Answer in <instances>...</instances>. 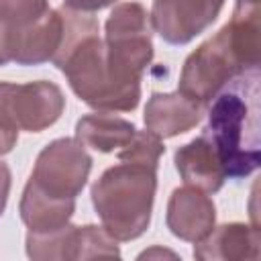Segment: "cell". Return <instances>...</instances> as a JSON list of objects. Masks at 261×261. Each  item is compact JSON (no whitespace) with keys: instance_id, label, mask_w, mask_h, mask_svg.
<instances>
[{"instance_id":"6da1fadb","label":"cell","mask_w":261,"mask_h":261,"mask_svg":"<svg viewBox=\"0 0 261 261\" xmlns=\"http://www.w3.org/2000/svg\"><path fill=\"white\" fill-rule=\"evenodd\" d=\"M63 35L53 65L61 69L73 94L94 110L128 112L141 100V84H124L112 75L98 20L80 10L59 8Z\"/></svg>"},{"instance_id":"7a4b0ae2","label":"cell","mask_w":261,"mask_h":261,"mask_svg":"<svg viewBox=\"0 0 261 261\" xmlns=\"http://www.w3.org/2000/svg\"><path fill=\"white\" fill-rule=\"evenodd\" d=\"M202 133L216 147L226 177L241 179L259 167V67L234 75L210 100Z\"/></svg>"},{"instance_id":"3957f363","label":"cell","mask_w":261,"mask_h":261,"mask_svg":"<svg viewBox=\"0 0 261 261\" xmlns=\"http://www.w3.org/2000/svg\"><path fill=\"white\" fill-rule=\"evenodd\" d=\"M157 169L122 161L108 167L92 186V204L106 232L116 241L141 237L153 212Z\"/></svg>"},{"instance_id":"277c9868","label":"cell","mask_w":261,"mask_h":261,"mask_svg":"<svg viewBox=\"0 0 261 261\" xmlns=\"http://www.w3.org/2000/svg\"><path fill=\"white\" fill-rule=\"evenodd\" d=\"M104 49L114 77L124 84H141V75L153 59V24L143 4L114 6L106 20Z\"/></svg>"},{"instance_id":"5b68a950","label":"cell","mask_w":261,"mask_h":261,"mask_svg":"<svg viewBox=\"0 0 261 261\" xmlns=\"http://www.w3.org/2000/svg\"><path fill=\"white\" fill-rule=\"evenodd\" d=\"M245 69H251V65L245 61L239 45L234 43L228 24H224L214 37L188 55L177 90L206 106L234 75Z\"/></svg>"},{"instance_id":"8992f818","label":"cell","mask_w":261,"mask_h":261,"mask_svg":"<svg viewBox=\"0 0 261 261\" xmlns=\"http://www.w3.org/2000/svg\"><path fill=\"white\" fill-rule=\"evenodd\" d=\"M92 169V157L77 139H55L37 157L29 181L43 194L75 200Z\"/></svg>"},{"instance_id":"52a82bcc","label":"cell","mask_w":261,"mask_h":261,"mask_svg":"<svg viewBox=\"0 0 261 261\" xmlns=\"http://www.w3.org/2000/svg\"><path fill=\"white\" fill-rule=\"evenodd\" d=\"M0 96L16 126L29 133H41L55 124L65 108V96L53 82L10 84L0 82Z\"/></svg>"},{"instance_id":"ba28073f","label":"cell","mask_w":261,"mask_h":261,"mask_svg":"<svg viewBox=\"0 0 261 261\" xmlns=\"http://www.w3.org/2000/svg\"><path fill=\"white\" fill-rule=\"evenodd\" d=\"M224 0H153L151 24L163 41L186 45L220 14Z\"/></svg>"},{"instance_id":"9c48e42d","label":"cell","mask_w":261,"mask_h":261,"mask_svg":"<svg viewBox=\"0 0 261 261\" xmlns=\"http://www.w3.org/2000/svg\"><path fill=\"white\" fill-rule=\"evenodd\" d=\"M63 18L61 10H47L41 18L24 27H8L10 61L18 65H39L51 61L61 45Z\"/></svg>"},{"instance_id":"30bf717a","label":"cell","mask_w":261,"mask_h":261,"mask_svg":"<svg viewBox=\"0 0 261 261\" xmlns=\"http://www.w3.org/2000/svg\"><path fill=\"white\" fill-rule=\"evenodd\" d=\"M167 228L181 241L198 243L204 239L216 220L212 200L198 188H175L167 202Z\"/></svg>"},{"instance_id":"8fae6325","label":"cell","mask_w":261,"mask_h":261,"mask_svg":"<svg viewBox=\"0 0 261 261\" xmlns=\"http://www.w3.org/2000/svg\"><path fill=\"white\" fill-rule=\"evenodd\" d=\"M145 126L159 139H171L194 128L202 118V104L177 92H155L145 106Z\"/></svg>"},{"instance_id":"7c38bea8","label":"cell","mask_w":261,"mask_h":261,"mask_svg":"<svg viewBox=\"0 0 261 261\" xmlns=\"http://www.w3.org/2000/svg\"><path fill=\"white\" fill-rule=\"evenodd\" d=\"M259 228L243 222L214 226L194 247V257L200 261H243L259 259Z\"/></svg>"},{"instance_id":"4fadbf2b","label":"cell","mask_w":261,"mask_h":261,"mask_svg":"<svg viewBox=\"0 0 261 261\" xmlns=\"http://www.w3.org/2000/svg\"><path fill=\"white\" fill-rule=\"evenodd\" d=\"M173 161L181 179L202 192H218L226 179L218 151L204 133L179 147L173 155Z\"/></svg>"},{"instance_id":"5bb4252c","label":"cell","mask_w":261,"mask_h":261,"mask_svg":"<svg viewBox=\"0 0 261 261\" xmlns=\"http://www.w3.org/2000/svg\"><path fill=\"white\" fill-rule=\"evenodd\" d=\"M75 210V200H59L43 194L37 186L27 181L18 212L22 222L29 226V232H49L61 228L69 222Z\"/></svg>"},{"instance_id":"9a60e30c","label":"cell","mask_w":261,"mask_h":261,"mask_svg":"<svg viewBox=\"0 0 261 261\" xmlns=\"http://www.w3.org/2000/svg\"><path fill=\"white\" fill-rule=\"evenodd\" d=\"M137 126L114 114H86L75 124V139L98 153L120 151L135 137Z\"/></svg>"},{"instance_id":"2e32d148","label":"cell","mask_w":261,"mask_h":261,"mask_svg":"<svg viewBox=\"0 0 261 261\" xmlns=\"http://www.w3.org/2000/svg\"><path fill=\"white\" fill-rule=\"evenodd\" d=\"M80 251H82V226L69 222L49 232L27 234V255L35 261L80 259Z\"/></svg>"},{"instance_id":"e0dca14e","label":"cell","mask_w":261,"mask_h":261,"mask_svg":"<svg viewBox=\"0 0 261 261\" xmlns=\"http://www.w3.org/2000/svg\"><path fill=\"white\" fill-rule=\"evenodd\" d=\"M163 153H165V147L157 135H153L151 130H137L135 137L130 139V143L118 151V159L157 169Z\"/></svg>"},{"instance_id":"ac0fdd59","label":"cell","mask_w":261,"mask_h":261,"mask_svg":"<svg viewBox=\"0 0 261 261\" xmlns=\"http://www.w3.org/2000/svg\"><path fill=\"white\" fill-rule=\"evenodd\" d=\"M47 10V0H0V20L8 27L31 24Z\"/></svg>"},{"instance_id":"d6986e66","label":"cell","mask_w":261,"mask_h":261,"mask_svg":"<svg viewBox=\"0 0 261 261\" xmlns=\"http://www.w3.org/2000/svg\"><path fill=\"white\" fill-rule=\"evenodd\" d=\"M16 141H18V126L0 96V155L10 153Z\"/></svg>"},{"instance_id":"ffe728a7","label":"cell","mask_w":261,"mask_h":261,"mask_svg":"<svg viewBox=\"0 0 261 261\" xmlns=\"http://www.w3.org/2000/svg\"><path fill=\"white\" fill-rule=\"evenodd\" d=\"M114 2L116 0H65V6L71 10H80V12H96Z\"/></svg>"},{"instance_id":"44dd1931","label":"cell","mask_w":261,"mask_h":261,"mask_svg":"<svg viewBox=\"0 0 261 261\" xmlns=\"http://www.w3.org/2000/svg\"><path fill=\"white\" fill-rule=\"evenodd\" d=\"M8 192H10V169L4 161H0V216L6 208Z\"/></svg>"},{"instance_id":"7402d4cb","label":"cell","mask_w":261,"mask_h":261,"mask_svg":"<svg viewBox=\"0 0 261 261\" xmlns=\"http://www.w3.org/2000/svg\"><path fill=\"white\" fill-rule=\"evenodd\" d=\"M10 61V53H8V24H4L0 20V67L6 65Z\"/></svg>"}]
</instances>
